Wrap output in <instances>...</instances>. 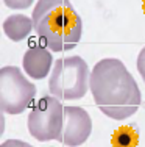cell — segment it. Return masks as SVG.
<instances>
[{
    "label": "cell",
    "mask_w": 145,
    "mask_h": 147,
    "mask_svg": "<svg viewBox=\"0 0 145 147\" xmlns=\"http://www.w3.org/2000/svg\"><path fill=\"white\" fill-rule=\"evenodd\" d=\"M89 89L98 110L114 121L131 117L142 102L134 77L117 58H103L94 66Z\"/></svg>",
    "instance_id": "6da1fadb"
},
{
    "label": "cell",
    "mask_w": 145,
    "mask_h": 147,
    "mask_svg": "<svg viewBox=\"0 0 145 147\" xmlns=\"http://www.w3.org/2000/svg\"><path fill=\"white\" fill-rule=\"evenodd\" d=\"M34 31L53 52H67L78 45L83 20L69 0H37L33 9Z\"/></svg>",
    "instance_id": "7a4b0ae2"
},
{
    "label": "cell",
    "mask_w": 145,
    "mask_h": 147,
    "mask_svg": "<svg viewBox=\"0 0 145 147\" xmlns=\"http://www.w3.org/2000/svg\"><path fill=\"white\" fill-rule=\"evenodd\" d=\"M91 86V71L81 57L56 59L48 78L50 94L59 100H80Z\"/></svg>",
    "instance_id": "3957f363"
},
{
    "label": "cell",
    "mask_w": 145,
    "mask_h": 147,
    "mask_svg": "<svg viewBox=\"0 0 145 147\" xmlns=\"http://www.w3.org/2000/svg\"><path fill=\"white\" fill-rule=\"evenodd\" d=\"M36 97V86L16 66L0 69V108L6 114H20L28 110Z\"/></svg>",
    "instance_id": "277c9868"
},
{
    "label": "cell",
    "mask_w": 145,
    "mask_h": 147,
    "mask_svg": "<svg viewBox=\"0 0 145 147\" xmlns=\"http://www.w3.org/2000/svg\"><path fill=\"white\" fill-rule=\"evenodd\" d=\"M64 124V107L55 96H44L31 107L28 114V131L36 141H55Z\"/></svg>",
    "instance_id": "5b68a950"
},
{
    "label": "cell",
    "mask_w": 145,
    "mask_h": 147,
    "mask_svg": "<svg viewBox=\"0 0 145 147\" xmlns=\"http://www.w3.org/2000/svg\"><path fill=\"white\" fill-rule=\"evenodd\" d=\"M92 133V119L81 107H64V124L58 141L67 147L84 144Z\"/></svg>",
    "instance_id": "8992f818"
},
{
    "label": "cell",
    "mask_w": 145,
    "mask_h": 147,
    "mask_svg": "<svg viewBox=\"0 0 145 147\" xmlns=\"http://www.w3.org/2000/svg\"><path fill=\"white\" fill-rule=\"evenodd\" d=\"M53 64V55L45 45L34 44L25 52L22 58L23 71L28 77L34 80H42L50 74Z\"/></svg>",
    "instance_id": "52a82bcc"
},
{
    "label": "cell",
    "mask_w": 145,
    "mask_h": 147,
    "mask_svg": "<svg viewBox=\"0 0 145 147\" xmlns=\"http://www.w3.org/2000/svg\"><path fill=\"white\" fill-rule=\"evenodd\" d=\"M31 30H34L33 19L25 14H11L3 20V31L6 38L16 42L27 39Z\"/></svg>",
    "instance_id": "ba28073f"
},
{
    "label": "cell",
    "mask_w": 145,
    "mask_h": 147,
    "mask_svg": "<svg viewBox=\"0 0 145 147\" xmlns=\"http://www.w3.org/2000/svg\"><path fill=\"white\" fill-rule=\"evenodd\" d=\"M116 147H134L137 142V133L133 131V128H120L119 131L114 135L112 139Z\"/></svg>",
    "instance_id": "9c48e42d"
},
{
    "label": "cell",
    "mask_w": 145,
    "mask_h": 147,
    "mask_svg": "<svg viewBox=\"0 0 145 147\" xmlns=\"http://www.w3.org/2000/svg\"><path fill=\"white\" fill-rule=\"evenodd\" d=\"M3 3H5L8 8H11V9H27V8H30V6L33 5V2L34 0H2Z\"/></svg>",
    "instance_id": "30bf717a"
},
{
    "label": "cell",
    "mask_w": 145,
    "mask_h": 147,
    "mask_svg": "<svg viewBox=\"0 0 145 147\" xmlns=\"http://www.w3.org/2000/svg\"><path fill=\"white\" fill-rule=\"evenodd\" d=\"M137 71H139L140 77H142V80L145 83V47L137 55Z\"/></svg>",
    "instance_id": "8fae6325"
},
{
    "label": "cell",
    "mask_w": 145,
    "mask_h": 147,
    "mask_svg": "<svg viewBox=\"0 0 145 147\" xmlns=\"http://www.w3.org/2000/svg\"><path fill=\"white\" fill-rule=\"evenodd\" d=\"M0 147H33V146L25 141H20V139H6L5 142H2Z\"/></svg>",
    "instance_id": "7c38bea8"
},
{
    "label": "cell",
    "mask_w": 145,
    "mask_h": 147,
    "mask_svg": "<svg viewBox=\"0 0 145 147\" xmlns=\"http://www.w3.org/2000/svg\"><path fill=\"white\" fill-rule=\"evenodd\" d=\"M144 11H145V2H144Z\"/></svg>",
    "instance_id": "4fadbf2b"
}]
</instances>
